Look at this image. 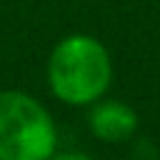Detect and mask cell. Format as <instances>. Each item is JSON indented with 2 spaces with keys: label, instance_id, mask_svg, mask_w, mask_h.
<instances>
[{
  "label": "cell",
  "instance_id": "cell-1",
  "mask_svg": "<svg viewBox=\"0 0 160 160\" xmlns=\"http://www.w3.org/2000/svg\"><path fill=\"white\" fill-rule=\"evenodd\" d=\"M110 58L105 48L88 35L65 38L52 50L48 65L52 92L70 105L98 100L110 85Z\"/></svg>",
  "mask_w": 160,
  "mask_h": 160
},
{
  "label": "cell",
  "instance_id": "cell-2",
  "mask_svg": "<svg viewBox=\"0 0 160 160\" xmlns=\"http://www.w3.org/2000/svg\"><path fill=\"white\" fill-rule=\"evenodd\" d=\"M55 140V125L35 98L0 92V160H50Z\"/></svg>",
  "mask_w": 160,
  "mask_h": 160
},
{
  "label": "cell",
  "instance_id": "cell-3",
  "mask_svg": "<svg viewBox=\"0 0 160 160\" xmlns=\"http://www.w3.org/2000/svg\"><path fill=\"white\" fill-rule=\"evenodd\" d=\"M90 128L92 132L100 138V140H108V142H120L125 138H130L138 128V115L122 105V102H115V100H108V102H100L92 115H90Z\"/></svg>",
  "mask_w": 160,
  "mask_h": 160
},
{
  "label": "cell",
  "instance_id": "cell-4",
  "mask_svg": "<svg viewBox=\"0 0 160 160\" xmlns=\"http://www.w3.org/2000/svg\"><path fill=\"white\" fill-rule=\"evenodd\" d=\"M52 160H90V158L80 155V152H62V155H55Z\"/></svg>",
  "mask_w": 160,
  "mask_h": 160
}]
</instances>
